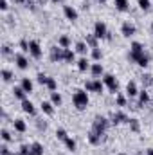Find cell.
Here are the masks:
<instances>
[{
	"label": "cell",
	"mask_w": 153,
	"mask_h": 155,
	"mask_svg": "<svg viewBox=\"0 0 153 155\" xmlns=\"http://www.w3.org/2000/svg\"><path fill=\"white\" fill-rule=\"evenodd\" d=\"M72 101H74V107L77 110H85L88 107V94L85 90H76L72 96Z\"/></svg>",
	"instance_id": "1"
},
{
	"label": "cell",
	"mask_w": 153,
	"mask_h": 155,
	"mask_svg": "<svg viewBox=\"0 0 153 155\" xmlns=\"http://www.w3.org/2000/svg\"><path fill=\"white\" fill-rule=\"evenodd\" d=\"M130 60H133L137 65H141V67H146L148 63H150V56L144 52V51H137V52H130Z\"/></svg>",
	"instance_id": "2"
},
{
	"label": "cell",
	"mask_w": 153,
	"mask_h": 155,
	"mask_svg": "<svg viewBox=\"0 0 153 155\" xmlns=\"http://www.w3.org/2000/svg\"><path fill=\"white\" fill-rule=\"evenodd\" d=\"M106 128H108V121H106L103 116H96L92 130H96V132H99V134H105V132H106Z\"/></svg>",
	"instance_id": "3"
},
{
	"label": "cell",
	"mask_w": 153,
	"mask_h": 155,
	"mask_svg": "<svg viewBox=\"0 0 153 155\" xmlns=\"http://www.w3.org/2000/svg\"><path fill=\"white\" fill-rule=\"evenodd\" d=\"M94 29H96V36L97 38H108L110 40V33H108V29H106V25L103 24V22H96V25H94Z\"/></svg>",
	"instance_id": "4"
},
{
	"label": "cell",
	"mask_w": 153,
	"mask_h": 155,
	"mask_svg": "<svg viewBox=\"0 0 153 155\" xmlns=\"http://www.w3.org/2000/svg\"><path fill=\"white\" fill-rule=\"evenodd\" d=\"M50 60H52V61H61V60H65V49H63V47H52V49H50Z\"/></svg>",
	"instance_id": "5"
},
{
	"label": "cell",
	"mask_w": 153,
	"mask_h": 155,
	"mask_svg": "<svg viewBox=\"0 0 153 155\" xmlns=\"http://www.w3.org/2000/svg\"><path fill=\"white\" fill-rule=\"evenodd\" d=\"M103 81H105V85L110 88V92H117V88H119V83H117V79H115L112 74H105V78H103Z\"/></svg>",
	"instance_id": "6"
},
{
	"label": "cell",
	"mask_w": 153,
	"mask_h": 155,
	"mask_svg": "<svg viewBox=\"0 0 153 155\" xmlns=\"http://www.w3.org/2000/svg\"><path fill=\"white\" fill-rule=\"evenodd\" d=\"M85 88L90 90V92H97V94H101V92H103V83L97 81V79H94V81H86V83H85Z\"/></svg>",
	"instance_id": "7"
},
{
	"label": "cell",
	"mask_w": 153,
	"mask_h": 155,
	"mask_svg": "<svg viewBox=\"0 0 153 155\" xmlns=\"http://www.w3.org/2000/svg\"><path fill=\"white\" fill-rule=\"evenodd\" d=\"M88 141H90L92 144H101V141H105V134H99V132H96V130H90Z\"/></svg>",
	"instance_id": "8"
},
{
	"label": "cell",
	"mask_w": 153,
	"mask_h": 155,
	"mask_svg": "<svg viewBox=\"0 0 153 155\" xmlns=\"http://www.w3.org/2000/svg\"><path fill=\"white\" fill-rule=\"evenodd\" d=\"M13 58H15V61H16V67H18V69L25 71V69L29 67V61L25 60V56H22V54H15Z\"/></svg>",
	"instance_id": "9"
},
{
	"label": "cell",
	"mask_w": 153,
	"mask_h": 155,
	"mask_svg": "<svg viewBox=\"0 0 153 155\" xmlns=\"http://www.w3.org/2000/svg\"><path fill=\"white\" fill-rule=\"evenodd\" d=\"M130 119L126 117L124 112H114V116H112V123L114 124H121V123H128Z\"/></svg>",
	"instance_id": "10"
},
{
	"label": "cell",
	"mask_w": 153,
	"mask_h": 155,
	"mask_svg": "<svg viewBox=\"0 0 153 155\" xmlns=\"http://www.w3.org/2000/svg\"><path fill=\"white\" fill-rule=\"evenodd\" d=\"M121 31H122V35H124V36H128V38L135 35V27H133L130 22H124V24H122V27H121Z\"/></svg>",
	"instance_id": "11"
},
{
	"label": "cell",
	"mask_w": 153,
	"mask_h": 155,
	"mask_svg": "<svg viewBox=\"0 0 153 155\" xmlns=\"http://www.w3.org/2000/svg\"><path fill=\"white\" fill-rule=\"evenodd\" d=\"M29 52L38 60V58H41V49H40V45H38V41H31L29 43Z\"/></svg>",
	"instance_id": "12"
},
{
	"label": "cell",
	"mask_w": 153,
	"mask_h": 155,
	"mask_svg": "<svg viewBox=\"0 0 153 155\" xmlns=\"http://www.w3.org/2000/svg\"><path fill=\"white\" fill-rule=\"evenodd\" d=\"M63 13H65V16L69 18V20H77V11L74 7H70V5H65V9H63Z\"/></svg>",
	"instance_id": "13"
},
{
	"label": "cell",
	"mask_w": 153,
	"mask_h": 155,
	"mask_svg": "<svg viewBox=\"0 0 153 155\" xmlns=\"http://www.w3.org/2000/svg\"><path fill=\"white\" fill-rule=\"evenodd\" d=\"M22 110L25 112V114H29V116H34L36 114V110H34V107H33V103L31 101H22Z\"/></svg>",
	"instance_id": "14"
},
{
	"label": "cell",
	"mask_w": 153,
	"mask_h": 155,
	"mask_svg": "<svg viewBox=\"0 0 153 155\" xmlns=\"http://www.w3.org/2000/svg\"><path fill=\"white\" fill-rule=\"evenodd\" d=\"M13 124H15V130H16V132H20V134H24V132L27 130V124H25L22 119H15V121H13Z\"/></svg>",
	"instance_id": "15"
},
{
	"label": "cell",
	"mask_w": 153,
	"mask_h": 155,
	"mask_svg": "<svg viewBox=\"0 0 153 155\" xmlns=\"http://www.w3.org/2000/svg\"><path fill=\"white\" fill-rule=\"evenodd\" d=\"M126 92H128L130 97H133V96L139 94V92H137V85H135V81H130V83L126 85Z\"/></svg>",
	"instance_id": "16"
},
{
	"label": "cell",
	"mask_w": 153,
	"mask_h": 155,
	"mask_svg": "<svg viewBox=\"0 0 153 155\" xmlns=\"http://www.w3.org/2000/svg\"><path fill=\"white\" fill-rule=\"evenodd\" d=\"M13 94H15V97L22 99V101H25V99H27V97H25V94H27V92H25L22 87H15V88H13Z\"/></svg>",
	"instance_id": "17"
},
{
	"label": "cell",
	"mask_w": 153,
	"mask_h": 155,
	"mask_svg": "<svg viewBox=\"0 0 153 155\" xmlns=\"http://www.w3.org/2000/svg\"><path fill=\"white\" fill-rule=\"evenodd\" d=\"M31 155H43V146L40 143H33L31 144Z\"/></svg>",
	"instance_id": "18"
},
{
	"label": "cell",
	"mask_w": 153,
	"mask_h": 155,
	"mask_svg": "<svg viewBox=\"0 0 153 155\" xmlns=\"http://www.w3.org/2000/svg\"><path fill=\"white\" fill-rule=\"evenodd\" d=\"M22 88H24L27 94L33 92V81H31L29 78H24V79H22Z\"/></svg>",
	"instance_id": "19"
},
{
	"label": "cell",
	"mask_w": 153,
	"mask_h": 155,
	"mask_svg": "<svg viewBox=\"0 0 153 155\" xmlns=\"http://www.w3.org/2000/svg\"><path fill=\"white\" fill-rule=\"evenodd\" d=\"M114 5L119 11H128V0H114Z\"/></svg>",
	"instance_id": "20"
},
{
	"label": "cell",
	"mask_w": 153,
	"mask_h": 155,
	"mask_svg": "<svg viewBox=\"0 0 153 155\" xmlns=\"http://www.w3.org/2000/svg\"><path fill=\"white\" fill-rule=\"evenodd\" d=\"M41 110L47 114V116H52L54 114V108H52V103H47V101H43L41 103Z\"/></svg>",
	"instance_id": "21"
},
{
	"label": "cell",
	"mask_w": 153,
	"mask_h": 155,
	"mask_svg": "<svg viewBox=\"0 0 153 155\" xmlns=\"http://www.w3.org/2000/svg\"><path fill=\"white\" fill-rule=\"evenodd\" d=\"M128 124H130V130H132V132H135V134H137V132L141 130L139 119H130V121H128Z\"/></svg>",
	"instance_id": "22"
},
{
	"label": "cell",
	"mask_w": 153,
	"mask_h": 155,
	"mask_svg": "<svg viewBox=\"0 0 153 155\" xmlns=\"http://www.w3.org/2000/svg\"><path fill=\"white\" fill-rule=\"evenodd\" d=\"M86 45H90L92 49L97 47V36L96 35H86Z\"/></svg>",
	"instance_id": "23"
},
{
	"label": "cell",
	"mask_w": 153,
	"mask_h": 155,
	"mask_svg": "<svg viewBox=\"0 0 153 155\" xmlns=\"http://www.w3.org/2000/svg\"><path fill=\"white\" fill-rule=\"evenodd\" d=\"M90 71H92L94 76H99V74H103V65H101V63H94V65L90 67Z\"/></svg>",
	"instance_id": "24"
},
{
	"label": "cell",
	"mask_w": 153,
	"mask_h": 155,
	"mask_svg": "<svg viewBox=\"0 0 153 155\" xmlns=\"http://www.w3.org/2000/svg\"><path fill=\"white\" fill-rule=\"evenodd\" d=\"M148 101H150V97H148V92H146V90H142V92L139 94V107L146 105Z\"/></svg>",
	"instance_id": "25"
},
{
	"label": "cell",
	"mask_w": 153,
	"mask_h": 155,
	"mask_svg": "<svg viewBox=\"0 0 153 155\" xmlns=\"http://www.w3.org/2000/svg\"><path fill=\"white\" fill-rule=\"evenodd\" d=\"M77 69H79L81 72H85V71L88 69V61H86V58H81V60L77 61Z\"/></svg>",
	"instance_id": "26"
},
{
	"label": "cell",
	"mask_w": 153,
	"mask_h": 155,
	"mask_svg": "<svg viewBox=\"0 0 153 155\" xmlns=\"http://www.w3.org/2000/svg\"><path fill=\"white\" fill-rule=\"evenodd\" d=\"M65 146H67L70 152H74V150H76V141H74L72 137H67V139H65Z\"/></svg>",
	"instance_id": "27"
},
{
	"label": "cell",
	"mask_w": 153,
	"mask_h": 155,
	"mask_svg": "<svg viewBox=\"0 0 153 155\" xmlns=\"http://www.w3.org/2000/svg\"><path fill=\"white\" fill-rule=\"evenodd\" d=\"M76 51L79 54H86V43L85 41H77L76 43Z\"/></svg>",
	"instance_id": "28"
},
{
	"label": "cell",
	"mask_w": 153,
	"mask_h": 155,
	"mask_svg": "<svg viewBox=\"0 0 153 155\" xmlns=\"http://www.w3.org/2000/svg\"><path fill=\"white\" fill-rule=\"evenodd\" d=\"M142 85H144V87H151L153 85V76L151 74H144V76H142Z\"/></svg>",
	"instance_id": "29"
},
{
	"label": "cell",
	"mask_w": 153,
	"mask_h": 155,
	"mask_svg": "<svg viewBox=\"0 0 153 155\" xmlns=\"http://www.w3.org/2000/svg\"><path fill=\"white\" fill-rule=\"evenodd\" d=\"M58 43H60V47H63V49H69V45H70V38H69V36H61Z\"/></svg>",
	"instance_id": "30"
},
{
	"label": "cell",
	"mask_w": 153,
	"mask_h": 155,
	"mask_svg": "<svg viewBox=\"0 0 153 155\" xmlns=\"http://www.w3.org/2000/svg\"><path fill=\"white\" fill-rule=\"evenodd\" d=\"M50 99H52V105H61V96L58 92H52L50 94Z\"/></svg>",
	"instance_id": "31"
},
{
	"label": "cell",
	"mask_w": 153,
	"mask_h": 155,
	"mask_svg": "<svg viewBox=\"0 0 153 155\" xmlns=\"http://www.w3.org/2000/svg\"><path fill=\"white\" fill-rule=\"evenodd\" d=\"M56 137H58L60 141H63V143H65V139H67L69 135H67V132H65V130H61V128H60V130H56Z\"/></svg>",
	"instance_id": "32"
},
{
	"label": "cell",
	"mask_w": 153,
	"mask_h": 155,
	"mask_svg": "<svg viewBox=\"0 0 153 155\" xmlns=\"http://www.w3.org/2000/svg\"><path fill=\"white\" fill-rule=\"evenodd\" d=\"M65 61H74V51L65 49Z\"/></svg>",
	"instance_id": "33"
},
{
	"label": "cell",
	"mask_w": 153,
	"mask_h": 155,
	"mask_svg": "<svg viewBox=\"0 0 153 155\" xmlns=\"http://www.w3.org/2000/svg\"><path fill=\"white\" fill-rule=\"evenodd\" d=\"M47 88L52 90V92L56 90V79H54V78H49V79H47Z\"/></svg>",
	"instance_id": "34"
},
{
	"label": "cell",
	"mask_w": 153,
	"mask_h": 155,
	"mask_svg": "<svg viewBox=\"0 0 153 155\" xmlns=\"http://www.w3.org/2000/svg\"><path fill=\"white\" fill-rule=\"evenodd\" d=\"M36 126H38L40 132H45V130H47V123H45L43 119H36Z\"/></svg>",
	"instance_id": "35"
},
{
	"label": "cell",
	"mask_w": 153,
	"mask_h": 155,
	"mask_svg": "<svg viewBox=\"0 0 153 155\" xmlns=\"http://www.w3.org/2000/svg\"><path fill=\"white\" fill-rule=\"evenodd\" d=\"M2 56H4V58H9V56H11V47H9V45H4V47H2Z\"/></svg>",
	"instance_id": "36"
},
{
	"label": "cell",
	"mask_w": 153,
	"mask_h": 155,
	"mask_svg": "<svg viewBox=\"0 0 153 155\" xmlns=\"http://www.w3.org/2000/svg\"><path fill=\"white\" fill-rule=\"evenodd\" d=\"M92 58H94V60H101V58H103V52H101V51L96 47V49L92 51Z\"/></svg>",
	"instance_id": "37"
},
{
	"label": "cell",
	"mask_w": 153,
	"mask_h": 155,
	"mask_svg": "<svg viewBox=\"0 0 153 155\" xmlns=\"http://www.w3.org/2000/svg\"><path fill=\"white\" fill-rule=\"evenodd\" d=\"M2 78H4V81H11V79H13V74H11L7 69H4V71H2Z\"/></svg>",
	"instance_id": "38"
},
{
	"label": "cell",
	"mask_w": 153,
	"mask_h": 155,
	"mask_svg": "<svg viewBox=\"0 0 153 155\" xmlns=\"http://www.w3.org/2000/svg\"><path fill=\"white\" fill-rule=\"evenodd\" d=\"M2 139H4L5 143H9V141H13V137H11V134H9L7 130H2Z\"/></svg>",
	"instance_id": "39"
},
{
	"label": "cell",
	"mask_w": 153,
	"mask_h": 155,
	"mask_svg": "<svg viewBox=\"0 0 153 155\" xmlns=\"http://www.w3.org/2000/svg\"><path fill=\"white\" fill-rule=\"evenodd\" d=\"M139 5H141V9L148 11L150 9V0H139Z\"/></svg>",
	"instance_id": "40"
},
{
	"label": "cell",
	"mask_w": 153,
	"mask_h": 155,
	"mask_svg": "<svg viewBox=\"0 0 153 155\" xmlns=\"http://www.w3.org/2000/svg\"><path fill=\"white\" fill-rule=\"evenodd\" d=\"M20 155H31V146H20Z\"/></svg>",
	"instance_id": "41"
},
{
	"label": "cell",
	"mask_w": 153,
	"mask_h": 155,
	"mask_svg": "<svg viewBox=\"0 0 153 155\" xmlns=\"http://www.w3.org/2000/svg\"><path fill=\"white\" fill-rule=\"evenodd\" d=\"M132 51L137 52V51H144V49H142V45H141L139 41H133V43H132Z\"/></svg>",
	"instance_id": "42"
},
{
	"label": "cell",
	"mask_w": 153,
	"mask_h": 155,
	"mask_svg": "<svg viewBox=\"0 0 153 155\" xmlns=\"http://www.w3.org/2000/svg\"><path fill=\"white\" fill-rule=\"evenodd\" d=\"M115 103H117L119 107H124V105H126V97H124V96H117V99H115Z\"/></svg>",
	"instance_id": "43"
},
{
	"label": "cell",
	"mask_w": 153,
	"mask_h": 155,
	"mask_svg": "<svg viewBox=\"0 0 153 155\" xmlns=\"http://www.w3.org/2000/svg\"><path fill=\"white\" fill-rule=\"evenodd\" d=\"M47 79H49V78L45 76V74H38V83H41V85H47Z\"/></svg>",
	"instance_id": "44"
},
{
	"label": "cell",
	"mask_w": 153,
	"mask_h": 155,
	"mask_svg": "<svg viewBox=\"0 0 153 155\" xmlns=\"http://www.w3.org/2000/svg\"><path fill=\"white\" fill-rule=\"evenodd\" d=\"M20 47H22V51H24V52H27V51H29V43H27L25 40H22V41H20Z\"/></svg>",
	"instance_id": "45"
},
{
	"label": "cell",
	"mask_w": 153,
	"mask_h": 155,
	"mask_svg": "<svg viewBox=\"0 0 153 155\" xmlns=\"http://www.w3.org/2000/svg\"><path fill=\"white\" fill-rule=\"evenodd\" d=\"M7 7H9V5H7V0H2V2H0V9H2V11H5Z\"/></svg>",
	"instance_id": "46"
},
{
	"label": "cell",
	"mask_w": 153,
	"mask_h": 155,
	"mask_svg": "<svg viewBox=\"0 0 153 155\" xmlns=\"http://www.w3.org/2000/svg\"><path fill=\"white\" fill-rule=\"evenodd\" d=\"M0 152H2V155H11V153H9V150H7V146H2V148H0Z\"/></svg>",
	"instance_id": "47"
},
{
	"label": "cell",
	"mask_w": 153,
	"mask_h": 155,
	"mask_svg": "<svg viewBox=\"0 0 153 155\" xmlns=\"http://www.w3.org/2000/svg\"><path fill=\"white\" fill-rule=\"evenodd\" d=\"M146 155H153V148H148L146 150Z\"/></svg>",
	"instance_id": "48"
},
{
	"label": "cell",
	"mask_w": 153,
	"mask_h": 155,
	"mask_svg": "<svg viewBox=\"0 0 153 155\" xmlns=\"http://www.w3.org/2000/svg\"><path fill=\"white\" fill-rule=\"evenodd\" d=\"M16 4H27V0H15Z\"/></svg>",
	"instance_id": "49"
},
{
	"label": "cell",
	"mask_w": 153,
	"mask_h": 155,
	"mask_svg": "<svg viewBox=\"0 0 153 155\" xmlns=\"http://www.w3.org/2000/svg\"><path fill=\"white\" fill-rule=\"evenodd\" d=\"M135 155H142V153H141V152H139V153H135Z\"/></svg>",
	"instance_id": "50"
},
{
	"label": "cell",
	"mask_w": 153,
	"mask_h": 155,
	"mask_svg": "<svg viewBox=\"0 0 153 155\" xmlns=\"http://www.w3.org/2000/svg\"><path fill=\"white\" fill-rule=\"evenodd\" d=\"M11 155H20V153H11Z\"/></svg>",
	"instance_id": "51"
},
{
	"label": "cell",
	"mask_w": 153,
	"mask_h": 155,
	"mask_svg": "<svg viewBox=\"0 0 153 155\" xmlns=\"http://www.w3.org/2000/svg\"><path fill=\"white\" fill-rule=\"evenodd\" d=\"M52 2H60V0H52Z\"/></svg>",
	"instance_id": "52"
},
{
	"label": "cell",
	"mask_w": 153,
	"mask_h": 155,
	"mask_svg": "<svg viewBox=\"0 0 153 155\" xmlns=\"http://www.w3.org/2000/svg\"><path fill=\"white\" fill-rule=\"evenodd\" d=\"M151 31H153V24H151Z\"/></svg>",
	"instance_id": "53"
},
{
	"label": "cell",
	"mask_w": 153,
	"mask_h": 155,
	"mask_svg": "<svg viewBox=\"0 0 153 155\" xmlns=\"http://www.w3.org/2000/svg\"><path fill=\"white\" fill-rule=\"evenodd\" d=\"M101 2H106V0H101Z\"/></svg>",
	"instance_id": "54"
},
{
	"label": "cell",
	"mask_w": 153,
	"mask_h": 155,
	"mask_svg": "<svg viewBox=\"0 0 153 155\" xmlns=\"http://www.w3.org/2000/svg\"><path fill=\"white\" fill-rule=\"evenodd\" d=\"M121 155H126V153H121Z\"/></svg>",
	"instance_id": "55"
}]
</instances>
